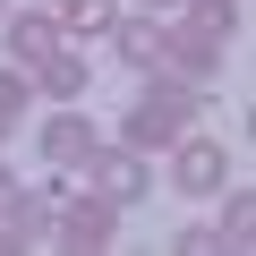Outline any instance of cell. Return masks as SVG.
<instances>
[{"mask_svg":"<svg viewBox=\"0 0 256 256\" xmlns=\"http://www.w3.org/2000/svg\"><path fill=\"white\" fill-rule=\"evenodd\" d=\"M214 60H222V52H214V34H196V26H188V34H162V60H154V68H171L180 86H205V77H214Z\"/></svg>","mask_w":256,"mask_h":256,"instance_id":"obj_6","label":"cell"},{"mask_svg":"<svg viewBox=\"0 0 256 256\" xmlns=\"http://www.w3.org/2000/svg\"><path fill=\"white\" fill-rule=\"evenodd\" d=\"M171 180H180L188 196H214V188H222V146L188 128V137H180V162H171Z\"/></svg>","mask_w":256,"mask_h":256,"instance_id":"obj_5","label":"cell"},{"mask_svg":"<svg viewBox=\"0 0 256 256\" xmlns=\"http://www.w3.org/2000/svg\"><path fill=\"white\" fill-rule=\"evenodd\" d=\"M146 9H188V0H146Z\"/></svg>","mask_w":256,"mask_h":256,"instance_id":"obj_15","label":"cell"},{"mask_svg":"<svg viewBox=\"0 0 256 256\" xmlns=\"http://www.w3.org/2000/svg\"><path fill=\"white\" fill-rule=\"evenodd\" d=\"M9 188H18V180H9V171H0V205H9Z\"/></svg>","mask_w":256,"mask_h":256,"instance_id":"obj_16","label":"cell"},{"mask_svg":"<svg viewBox=\"0 0 256 256\" xmlns=\"http://www.w3.org/2000/svg\"><path fill=\"white\" fill-rule=\"evenodd\" d=\"M52 214H60V188H9L0 230H9L18 248H34V239H52Z\"/></svg>","mask_w":256,"mask_h":256,"instance_id":"obj_4","label":"cell"},{"mask_svg":"<svg viewBox=\"0 0 256 256\" xmlns=\"http://www.w3.org/2000/svg\"><path fill=\"white\" fill-rule=\"evenodd\" d=\"M34 77H43V94H60V102H77V94H86V60H77V52H52Z\"/></svg>","mask_w":256,"mask_h":256,"instance_id":"obj_11","label":"cell"},{"mask_svg":"<svg viewBox=\"0 0 256 256\" xmlns=\"http://www.w3.org/2000/svg\"><path fill=\"white\" fill-rule=\"evenodd\" d=\"M86 180H94V196H102V205H137L154 171H146V154H137V146H94Z\"/></svg>","mask_w":256,"mask_h":256,"instance_id":"obj_2","label":"cell"},{"mask_svg":"<svg viewBox=\"0 0 256 256\" xmlns=\"http://www.w3.org/2000/svg\"><path fill=\"white\" fill-rule=\"evenodd\" d=\"M52 52H60V26L52 18H18L9 26V68H43Z\"/></svg>","mask_w":256,"mask_h":256,"instance_id":"obj_9","label":"cell"},{"mask_svg":"<svg viewBox=\"0 0 256 256\" xmlns=\"http://www.w3.org/2000/svg\"><path fill=\"white\" fill-rule=\"evenodd\" d=\"M111 34H120V60H128V68H154L171 26H162V18H111Z\"/></svg>","mask_w":256,"mask_h":256,"instance_id":"obj_8","label":"cell"},{"mask_svg":"<svg viewBox=\"0 0 256 256\" xmlns=\"http://www.w3.org/2000/svg\"><path fill=\"white\" fill-rule=\"evenodd\" d=\"M248 230H256V196H248V188H230V205H222V239H230V248H248Z\"/></svg>","mask_w":256,"mask_h":256,"instance_id":"obj_12","label":"cell"},{"mask_svg":"<svg viewBox=\"0 0 256 256\" xmlns=\"http://www.w3.org/2000/svg\"><path fill=\"white\" fill-rule=\"evenodd\" d=\"M60 9H68V26H77V34H102V26L120 18L111 0H60Z\"/></svg>","mask_w":256,"mask_h":256,"instance_id":"obj_13","label":"cell"},{"mask_svg":"<svg viewBox=\"0 0 256 256\" xmlns=\"http://www.w3.org/2000/svg\"><path fill=\"white\" fill-rule=\"evenodd\" d=\"M188 26L214 34V43H230V34L248 26V9H239V0H188Z\"/></svg>","mask_w":256,"mask_h":256,"instance_id":"obj_10","label":"cell"},{"mask_svg":"<svg viewBox=\"0 0 256 256\" xmlns=\"http://www.w3.org/2000/svg\"><path fill=\"white\" fill-rule=\"evenodd\" d=\"M120 128H128V146H180L188 128H196V86H180V77L171 86H146Z\"/></svg>","mask_w":256,"mask_h":256,"instance_id":"obj_1","label":"cell"},{"mask_svg":"<svg viewBox=\"0 0 256 256\" xmlns=\"http://www.w3.org/2000/svg\"><path fill=\"white\" fill-rule=\"evenodd\" d=\"M26 120V77L9 68V77H0V137H9V128Z\"/></svg>","mask_w":256,"mask_h":256,"instance_id":"obj_14","label":"cell"},{"mask_svg":"<svg viewBox=\"0 0 256 256\" xmlns=\"http://www.w3.org/2000/svg\"><path fill=\"white\" fill-rule=\"evenodd\" d=\"M111 230H120V205H102V196H60V214H52L60 248H111Z\"/></svg>","mask_w":256,"mask_h":256,"instance_id":"obj_3","label":"cell"},{"mask_svg":"<svg viewBox=\"0 0 256 256\" xmlns=\"http://www.w3.org/2000/svg\"><path fill=\"white\" fill-rule=\"evenodd\" d=\"M94 146H102V137H94V120H77V111H60V120L43 128V154H52L60 171H86V162H94Z\"/></svg>","mask_w":256,"mask_h":256,"instance_id":"obj_7","label":"cell"}]
</instances>
